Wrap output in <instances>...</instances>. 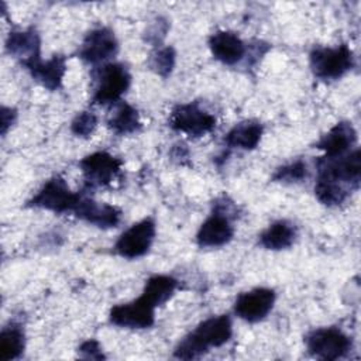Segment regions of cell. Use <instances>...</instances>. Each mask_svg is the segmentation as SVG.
<instances>
[{
  "instance_id": "obj_11",
  "label": "cell",
  "mask_w": 361,
  "mask_h": 361,
  "mask_svg": "<svg viewBox=\"0 0 361 361\" xmlns=\"http://www.w3.org/2000/svg\"><path fill=\"white\" fill-rule=\"evenodd\" d=\"M110 323L126 329H148L155 322V306L142 295L133 302L116 305L109 313Z\"/></svg>"
},
{
  "instance_id": "obj_13",
  "label": "cell",
  "mask_w": 361,
  "mask_h": 361,
  "mask_svg": "<svg viewBox=\"0 0 361 361\" xmlns=\"http://www.w3.org/2000/svg\"><path fill=\"white\" fill-rule=\"evenodd\" d=\"M275 303V292L269 288H254L238 295L234 303V313L248 322L257 323L268 316Z\"/></svg>"
},
{
  "instance_id": "obj_22",
  "label": "cell",
  "mask_w": 361,
  "mask_h": 361,
  "mask_svg": "<svg viewBox=\"0 0 361 361\" xmlns=\"http://www.w3.org/2000/svg\"><path fill=\"white\" fill-rule=\"evenodd\" d=\"M107 124L110 130L117 135L133 134L141 128L138 111L127 103H120L114 109V111L107 120Z\"/></svg>"
},
{
  "instance_id": "obj_29",
  "label": "cell",
  "mask_w": 361,
  "mask_h": 361,
  "mask_svg": "<svg viewBox=\"0 0 361 361\" xmlns=\"http://www.w3.org/2000/svg\"><path fill=\"white\" fill-rule=\"evenodd\" d=\"M0 117H1V134H6L7 130L11 127V124L14 123V120L17 117V113H16L14 109L3 106Z\"/></svg>"
},
{
  "instance_id": "obj_3",
  "label": "cell",
  "mask_w": 361,
  "mask_h": 361,
  "mask_svg": "<svg viewBox=\"0 0 361 361\" xmlns=\"http://www.w3.org/2000/svg\"><path fill=\"white\" fill-rule=\"evenodd\" d=\"M82 193H75L69 189L66 180L61 176H54L32 196L28 206L45 209L58 214L73 213Z\"/></svg>"
},
{
  "instance_id": "obj_6",
  "label": "cell",
  "mask_w": 361,
  "mask_h": 361,
  "mask_svg": "<svg viewBox=\"0 0 361 361\" xmlns=\"http://www.w3.org/2000/svg\"><path fill=\"white\" fill-rule=\"evenodd\" d=\"M305 341L310 355L319 360H338L351 350V338L336 327L312 330Z\"/></svg>"
},
{
  "instance_id": "obj_28",
  "label": "cell",
  "mask_w": 361,
  "mask_h": 361,
  "mask_svg": "<svg viewBox=\"0 0 361 361\" xmlns=\"http://www.w3.org/2000/svg\"><path fill=\"white\" fill-rule=\"evenodd\" d=\"M78 353L82 358L85 360H102L104 358L103 355V351H102V347L100 344L96 341V340H87V341H83L79 348H78Z\"/></svg>"
},
{
  "instance_id": "obj_16",
  "label": "cell",
  "mask_w": 361,
  "mask_h": 361,
  "mask_svg": "<svg viewBox=\"0 0 361 361\" xmlns=\"http://www.w3.org/2000/svg\"><path fill=\"white\" fill-rule=\"evenodd\" d=\"M209 47L214 59L224 65H235L245 55L243 39L231 31H216L209 38Z\"/></svg>"
},
{
  "instance_id": "obj_21",
  "label": "cell",
  "mask_w": 361,
  "mask_h": 361,
  "mask_svg": "<svg viewBox=\"0 0 361 361\" xmlns=\"http://www.w3.org/2000/svg\"><path fill=\"white\" fill-rule=\"evenodd\" d=\"M178 281L169 275H154L145 282L142 296L155 307L166 303L175 293Z\"/></svg>"
},
{
  "instance_id": "obj_18",
  "label": "cell",
  "mask_w": 361,
  "mask_h": 361,
  "mask_svg": "<svg viewBox=\"0 0 361 361\" xmlns=\"http://www.w3.org/2000/svg\"><path fill=\"white\" fill-rule=\"evenodd\" d=\"M31 76L48 90H56L62 85L66 72V59L62 55H55L47 61H37L25 68Z\"/></svg>"
},
{
  "instance_id": "obj_4",
  "label": "cell",
  "mask_w": 361,
  "mask_h": 361,
  "mask_svg": "<svg viewBox=\"0 0 361 361\" xmlns=\"http://www.w3.org/2000/svg\"><path fill=\"white\" fill-rule=\"evenodd\" d=\"M319 176L333 180L348 190L357 189L361 179V154L360 149H354L350 154H344L337 158L322 157L317 162Z\"/></svg>"
},
{
  "instance_id": "obj_8",
  "label": "cell",
  "mask_w": 361,
  "mask_h": 361,
  "mask_svg": "<svg viewBox=\"0 0 361 361\" xmlns=\"http://www.w3.org/2000/svg\"><path fill=\"white\" fill-rule=\"evenodd\" d=\"M169 124L175 131L189 137H202L216 127V117L197 103H186L172 110Z\"/></svg>"
},
{
  "instance_id": "obj_24",
  "label": "cell",
  "mask_w": 361,
  "mask_h": 361,
  "mask_svg": "<svg viewBox=\"0 0 361 361\" xmlns=\"http://www.w3.org/2000/svg\"><path fill=\"white\" fill-rule=\"evenodd\" d=\"M350 190L333 180L317 178L316 185H314V195L316 197L326 206H337L343 203Z\"/></svg>"
},
{
  "instance_id": "obj_14",
  "label": "cell",
  "mask_w": 361,
  "mask_h": 361,
  "mask_svg": "<svg viewBox=\"0 0 361 361\" xmlns=\"http://www.w3.org/2000/svg\"><path fill=\"white\" fill-rule=\"evenodd\" d=\"M6 51L27 68L41 59V39L34 28L10 31L6 39Z\"/></svg>"
},
{
  "instance_id": "obj_7",
  "label": "cell",
  "mask_w": 361,
  "mask_h": 361,
  "mask_svg": "<svg viewBox=\"0 0 361 361\" xmlns=\"http://www.w3.org/2000/svg\"><path fill=\"white\" fill-rule=\"evenodd\" d=\"M226 199L216 203L213 213L200 226L196 241L200 247L216 248L226 245L234 235V227L231 224V210L226 209Z\"/></svg>"
},
{
  "instance_id": "obj_15",
  "label": "cell",
  "mask_w": 361,
  "mask_h": 361,
  "mask_svg": "<svg viewBox=\"0 0 361 361\" xmlns=\"http://www.w3.org/2000/svg\"><path fill=\"white\" fill-rule=\"evenodd\" d=\"M73 214L89 224H93L100 228L116 227L120 223L121 212L111 204L99 203L87 196H80Z\"/></svg>"
},
{
  "instance_id": "obj_1",
  "label": "cell",
  "mask_w": 361,
  "mask_h": 361,
  "mask_svg": "<svg viewBox=\"0 0 361 361\" xmlns=\"http://www.w3.org/2000/svg\"><path fill=\"white\" fill-rule=\"evenodd\" d=\"M233 334V324L228 314L212 316L185 336L175 348L173 355L180 360H195L206 354L212 347H221Z\"/></svg>"
},
{
  "instance_id": "obj_5",
  "label": "cell",
  "mask_w": 361,
  "mask_h": 361,
  "mask_svg": "<svg viewBox=\"0 0 361 361\" xmlns=\"http://www.w3.org/2000/svg\"><path fill=\"white\" fill-rule=\"evenodd\" d=\"M131 76L126 66L120 63H106L99 69L96 85L92 94L94 104H113L117 103L127 92Z\"/></svg>"
},
{
  "instance_id": "obj_17",
  "label": "cell",
  "mask_w": 361,
  "mask_h": 361,
  "mask_svg": "<svg viewBox=\"0 0 361 361\" xmlns=\"http://www.w3.org/2000/svg\"><path fill=\"white\" fill-rule=\"evenodd\" d=\"M355 140L357 133L351 123L340 121L317 141L316 148L324 151V158H337L344 155Z\"/></svg>"
},
{
  "instance_id": "obj_23",
  "label": "cell",
  "mask_w": 361,
  "mask_h": 361,
  "mask_svg": "<svg viewBox=\"0 0 361 361\" xmlns=\"http://www.w3.org/2000/svg\"><path fill=\"white\" fill-rule=\"evenodd\" d=\"M24 350V331L18 324H8L0 333V360L10 361L21 355Z\"/></svg>"
},
{
  "instance_id": "obj_9",
  "label": "cell",
  "mask_w": 361,
  "mask_h": 361,
  "mask_svg": "<svg viewBox=\"0 0 361 361\" xmlns=\"http://www.w3.org/2000/svg\"><path fill=\"white\" fill-rule=\"evenodd\" d=\"M121 165L123 162L118 158L104 151L86 155L79 162L85 185L89 189L110 185L118 176Z\"/></svg>"
},
{
  "instance_id": "obj_26",
  "label": "cell",
  "mask_w": 361,
  "mask_h": 361,
  "mask_svg": "<svg viewBox=\"0 0 361 361\" xmlns=\"http://www.w3.org/2000/svg\"><path fill=\"white\" fill-rule=\"evenodd\" d=\"M306 164L303 161H295L292 164L283 165L276 169V172L272 175V180L275 182H285V183H292V182H299L303 178H306Z\"/></svg>"
},
{
  "instance_id": "obj_19",
  "label": "cell",
  "mask_w": 361,
  "mask_h": 361,
  "mask_svg": "<svg viewBox=\"0 0 361 361\" xmlns=\"http://www.w3.org/2000/svg\"><path fill=\"white\" fill-rule=\"evenodd\" d=\"M264 127L259 121L245 120L235 124L224 137L228 148L240 149H254L262 137Z\"/></svg>"
},
{
  "instance_id": "obj_10",
  "label": "cell",
  "mask_w": 361,
  "mask_h": 361,
  "mask_svg": "<svg viewBox=\"0 0 361 361\" xmlns=\"http://www.w3.org/2000/svg\"><path fill=\"white\" fill-rule=\"evenodd\" d=\"M155 238V221L147 217L127 228L116 241L114 250L124 258H138L148 252Z\"/></svg>"
},
{
  "instance_id": "obj_27",
  "label": "cell",
  "mask_w": 361,
  "mask_h": 361,
  "mask_svg": "<svg viewBox=\"0 0 361 361\" xmlns=\"http://www.w3.org/2000/svg\"><path fill=\"white\" fill-rule=\"evenodd\" d=\"M97 126V117L93 111H80L79 114H76V117L73 118L72 124H71V130L75 135L78 137H90L94 131Z\"/></svg>"
},
{
  "instance_id": "obj_12",
  "label": "cell",
  "mask_w": 361,
  "mask_h": 361,
  "mask_svg": "<svg viewBox=\"0 0 361 361\" xmlns=\"http://www.w3.org/2000/svg\"><path fill=\"white\" fill-rule=\"evenodd\" d=\"M118 51L114 32L107 27L89 31L79 48V58L87 63L97 65L111 59Z\"/></svg>"
},
{
  "instance_id": "obj_25",
  "label": "cell",
  "mask_w": 361,
  "mask_h": 361,
  "mask_svg": "<svg viewBox=\"0 0 361 361\" xmlns=\"http://www.w3.org/2000/svg\"><path fill=\"white\" fill-rule=\"evenodd\" d=\"M151 68L162 78H166L175 65V51L171 47L159 48L155 54L151 55L149 61Z\"/></svg>"
},
{
  "instance_id": "obj_20",
  "label": "cell",
  "mask_w": 361,
  "mask_h": 361,
  "mask_svg": "<svg viewBox=\"0 0 361 361\" xmlns=\"http://www.w3.org/2000/svg\"><path fill=\"white\" fill-rule=\"evenodd\" d=\"M296 237V228L286 220H278L269 224L259 235V244L272 251L289 248Z\"/></svg>"
},
{
  "instance_id": "obj_2",
  "label": "cell",
  "mask_w": 361,
  "mask_h": 361,
  "mask_svg": "<svg viewBox=\"0 0 361 361\" xmlns=\"http://www.w3.org/2000/svg\"><path fill=\"white\" fill-rule=\"evenodd\" d=\"M313 75L322 80H334L347 73L354 65L353 51L345 45L316 47L309 55Z\"/></svg>"
}]
</instances>
